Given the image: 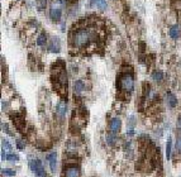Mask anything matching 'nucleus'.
<instances>
[{
	"label": "nucleus",
	"instance_id": "nucleus-4",
	"mask_svg": "<svg viewBox=\"0 0 181 177\" xmlns=\"http://www.w3.org/2000/svg\"><path fill=\"white\" fill-rule=\"evenodd\" d=\"M61 14H62V8L60 5H56V3H55L49 9V16L52 18V20L57 22V20H60V18H61Z\"/></svg>",
	"mask_w": 181,
	"mask_h": 177
},
{
	"label": "nucleus",
	"instance_id": "nucleus-15",
	"mask_svg": "<svg viewBox=\"0 0 181 177\" xmlns=\"http://www.w3.org/2000/svg\"><path fill=\"white\" fill-rule=\"evenodd\" d=\"M47 42V37H46V34L45 33H41V34L38 36V38H37V44L38 46H43Z\"/></svg>",
	"mask_w": 181,
	"mask_h": 177
},
{
	"label": "nucleus",
	"instance_id": "nucleus-9",
	"mask_svg": "<svg viewBox=\"0 0 181 177\" xmlns=\"http://www.w3.org/2000/svg\"><path fill=\"white\" fill-rule=\"evenodd\" d=\"M48 49L51 51V52H55V53L60 52V41H58V38L53 37L52 39H51L49 44H48Z\"/></svg>",
	"mask_w": 181,
	"mask_h": 177
},
{
	"label": "nucleus",
	"instance_id": "nucleus-2",
	"mask_svg": "<svg viewBox=\"0 0 181 177\" xmlns=\"http://www.w3.org/2000/svg\"><path fill=\"white\" fill-rule=\"evenodd\" d=\"M120 89H122L124 92H128V94H131L134 89V79L132 75L129 73H124L120 76Z\"/></svg>",
	"mask_w": 181,
	"mask_h": 177
},
{
	"label": "nucleus",
	"instance_id": "nucleus-24",
	"mask_svg": "<svg viewBox=\"0 0 181 177\" xmlns=\"http://www.w3.org/2000/svg\"><path fill=\"white\" fill-rule=\"evenodd\" d=\"M37 3H38V8H39V9H43V8L46 6L47 0H37Z\"/></svg>",
	"mask_w": 181,
	"mask_h": 177
},
{
	"label": "nucleus",
	"instance_id": "nucleus-28",
	"mask_svg": "<svg viewBox=\"0 0 181 177\" xmlns=\"http://www.w3.org/2000/svg\"><path fill=\"white\" fill-rule=\"evenodd\" d=\"M179 124H180V125H181V114H180V115H179Z\"/></svg>",
	"mask_w": 181,
	"mask_h": 177
},
{
	"label": "nucleus",
	"instance_id": "nucleus-19",
	"mask_svg": "<svg viewBox=\"0 0 181 177\" xmlns=\"http://www.w3.org/2000/svg\"><path fill=\"white\" fill-rule=\"evenodd\" d=\"M6 159H8V161H18L19 157H18V154H15V153H8L6 154Z\"/></svg>",
	"mask_w": 181,
	"mask_h": 177
},
{
	"label": "nucleus",
	"instance_id": "nucleus-13",
	"mask_svg": "<svg viewBox=\"0 0 181 177\" xmlns=\"http://www.w3.org/2000/svg\"><path fill=\"white\" fill-rule=\"evenodd\" d=\"M180 36V28L177 25H172L170 28V37L171 38H177Z\"/></svg>",
	"mask_w": 181,
	"mask_h": 177
},
{
	"label": "nucleus",
	"instance_id": "nucleus-25",
	"mask_svg": "<svg viewBox=\"0 0 181 177\" xmlns=\"http://www.w3.org/2000/svg\"><path fill=\"white\" fill-rule=\"evenodd\" d=\"M127 134H128V136H133V134H134V130H133V128H128V130H127Z\"/></svg>",
	"mask_w": 181,
	"mask_h": 177
},
{
	"label": "nucleus",
	"instance_id": "nucleus-22",
	"mask_svg": "<svg viewBox=\"0 0 181 177\" xmlns=\"http://www.w3.org/2000/svg\"><path fill=\"white\" fill-rule=\"evenodd\" d=\"M2 126H3V130H4L5 133H8V134H9V136H13V132L9 129V126H8L5 123H3V124H2Z\"/></svg>",
	"mask_w": 181,
	"mask_h": 177
},
{
	"label": "nucleus",
	"instance_id": "nucleus-14",
	"mask_svg": "<svg viewBox=\"0 0 181 177\" xmlns=\"http://www.w3.org/2000/svg\"><path fill=\"white\" fill-rule=\"evenodd\" d=\"M171 154H172V139L168 138V140L166 143V157L170 159Z\"/></svg>",
	"mask_w": 181,
	"mask_h": 177
},
{
	"label": "nucleus",
	"instance_id": "nucleus-12",
	"mask_svg": "<svg viewBox=\"0 0 181 177\" xmlns=\"http://www.w3.org/2000/svg\"><path fill=\"white\" fill-rule=\"evenodd\" d=\"M115 142H117V134L113 133V132L108 133V134H107V143H108V144H109V146H113Z\"/></svg>",
	"mask_w": 181,
	"mask_h": 177
},
{
	"label": "nucleus",
	"instance_id": "nucleus-18",
	"mask_svg": "<svg viewBox=\"0 0 181 177\" xmlns=\"http://www.w3.org/2000/svg\"><path fill=\"white\" fill-rule=\"evenodd\" d=\"M175 149H176V152H177V153H181V134H179V137H177Z\"/></svg>",
	"mask_w": 181,
	"mask_h": 177
},
{
	"label": "nucleus",
	"instance_id": "nucleus-27",
	"mask_svg": "<svg viewBox=\"0 0 181 177\" xmlns=\"http://www.w3.org/2000/svg\"><path fill=\"white\" fill-rule=\"evenodd\" d=\"M2 105H3V110H6V109H5V108H6V103H5V101H3Z\"/></svg>",
	"mask_w": 181,
	"mask_h": 177
},
{
	"label": "nucleus",
	"instance_id": "nucleus-21",
	"mask_svg": "<svg viewBox=\"0 0 181 177\" xmlns=\"http://www.w3.org/2000/svg\"><path fill=\"white\" fill-rule=\"evenodd\" d=\"M96 5L99 8H101V9H105V8H107V2H105V0H96Z\"/></svg>",
	"mask_w": 181,
	"mask_h": 177
},
{
	"label": "nucleus",
	"instance_id": "nucleus-3",
	"mask_svg": "<svg viewBox=\"0 0 181 177\" xmlns=\"http://www.w3.org/2000/svg\"><path fill=\"white\" fill-rule=\"evenodd\" d=\"M29 167H31V170L34 172L36 177H45L46 176L45 167H43L41 159H31V161H29Z\"/></svg>",
	"mask_w": 181,
	"mask_h": 177
},
{
	"label": "nucleus",
	"instance_id": "nucleus-26",
	"mask_svg": "<svg viewBox=\"0 0 181 177\" xmlns=\"http://www.w3.org/2000/svg\"><path fill=\"white\" fill-rule=\"evenodd\" d=\"M2 158L3 159H6V154H5V149L4 148L2 149Z\"/></svg>",
	"mask_w": 181,
	"mask_h": 177
},
{
	"label": "nucleus",
	"instance_id": "nucleus-1",
	"mask_svg": "<svg viewBox=\"0 0 181 177\" xmlns=\"http://www.w3.org/2000/svg\"><path fill=\"white\" fill-rule=\"evenodd\" d=\"M96 37V32L94 28L85 27L81 29H76L71 36V43L75 48H82L88 46L90 42Z\"/></svg>",
	"mask_w": 181,
	"mask_h": 177
},
{
	"label": "nucleus",
	"instance_id": "nucleus-20",
	"mask_svg": "<svg viewBox=\"0 0 181 177\" xmlns=\"http://www.w3.org/2000/svg\"><path fill=\"white\" fill-rule=\"evenodd\" d=\"M2 143H3V148L4 149H12V144H10L9 140H6L5 138H3L2 139Z\"/></svg>",
	"mask_w": 181,
	"mask_h": 177
},
{
	"label": "nucleus",
	"instance_id": "nucleus-6",
	"mask_svg": "<svg viewBox=\"0 0 181 177\" xmlns=\"http://www.w3.org/2000/svg\"><path fill=\"white\" fill-rule=\"evenodd\" d=\"M80 168L77 166H70L65 170V177H80Z\"/></svg>",
	"mask_w": 181,
	"mask_h": 177
},
{
	"label": "nucleus",
	"instance_id": "nucleus-10",
	"mask_svg": "<svg viewBox=\"0 0 181 177\" xmlns=\"http://www.w3.org/2000/svg\"><path fill=\"white\" fill-rule=\"evenodd\" d=\"M85 89V83L82 80H76L74 82V92L75 94H81Z\"/></svg>",
	"mask_w": 181,
	"mask_h": 177
},
{
	"label": "nucleus",
	"instance_id": "nucleus-11",
	"mask_svg": "<svg viewBox=\"0 0 181 177\" xmlns=\"http://www.w3.org/2000/svg\"><path fill=\"white\" fill-rule=\"evenodd\" d=\"M166 101H167V105L170 108H175L176 104H177V99L172 92H167L166 94Z\"/></svg>",
	"mask_w": 181,
	"mask_h": 177
},
{
	"label": "nucleus",
	"instance_id": "nucleus-23",
	"mask_svg": "<svg viewBox=\"0 0 181 177\" xmlns=\"http://www.w3.org/2000/svg\"><path fill=\"white\" fill-rule=\"evenodd\" d=\"M24 146H25V143L22 140V139H16V147H18V149H24Z\"/></svg>",
	"mask_w": 181,
	"mask_h": 177
},
{
	"label": "nucleus",
	"instance_id": "nucleus-17",
	"mask_svg": "<svg viewBox=\"0 0 181 177\" xmlns=\"http://www.w3.org/2000/svg\"><path fill=\"white\" fill-rule=\"evenodd\" d=\"M2 173H3L4 176H15V171L12 170V168H3Z\"/></svg>",
	"mask_w": 181,
	"mask_h": 177
},
{
	"label": "nucleus",
	"instance_id": "nucleus-16",
	"mask_svg": "<svg viewBox=\"0 0 181 177\" xmlns=\"http://www.w3.org/2000/svg\"><path fill=\"white\" fill-rule=\"evenodd\" d=\"M152 77H153V80L154 81H161L162 79H163V73H162V71H154L153 73H152Z\"/></svg>",
	"mask_w": 181,
	"mask_h": 177
},
{
	"label": "nucleus",
	"instance_id": "nucleus-8",
	"mask_svg": "<svg viewBox=\"0 0 181 177\" xmlns=\"http://www.w3.org/2000/svg\"><path fill=\"white\" fill-rule=\"evenodd\" d=\"M120 125H122V122H120V119H119V118H113V119L110 120V123H109V126H110V132L117 133V132L120 129Z\"/></svg>",
	"mask_w": 181,
	"mask_h": 177
},
{
	"label": "nucleus",
	"instance_id": "nucleus-5",
	"mask_svg": "<svg viewBox=\"0 0 181 177\" xmlns=\"http://www.w3.org/2000/svg\"><path fill=\"white\" fill-rule=\"evenodd\" d=\"M46 158H47V162L51 167V171L56 172L57 171V153L56 152H49L46 156Z\"/></svg>",
	"mask_w": 181,
	"mask_h": 177
},
{
	"label": "nucleus",
	"instance_id": "nucleus-7",
	"mask_svg": "<svg viewBox=\"0 0 181 177\" xmlns=\"http://www.w3.org/2000/svg\"><path fill=\"white\" fill-rule=\"evenodd\" d=\"M56 112H57V115L61 118V119H63L65 115H66V112H67V105H66V103H63V101H60V103L57 104Z\"/></svg>",
	"mask_w": 181,
	"mask_h": 177
}]
</instances>
